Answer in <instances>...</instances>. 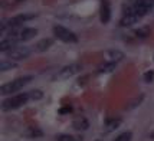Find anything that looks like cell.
Returning a JSON list of instances; mask_svg holds the SVG:
<instances>
[{
	"instance_id": "6da1fadb",
	"label": "cell",
	"mask_w": 154,
	"mask_h": 141,
	"mask_svg": "<svg viewBox=\"0 0 154 141\" xmlns=\"http://www.w3.org/2000/svg\"><path fill=\"white\" fill-rule=\"evenodd\" d=\"M30 100L29 97V92H23V94H17L14 97H10L2 102V109L3 111H10V109H16V108H20L22 105H25L27 101Z\"/></svg>"
},
{
	"instance_id": "7a4b0ae2",
	"label": "cell",
	"mask_w": 154,
	"mask_h": 141,
	"mask_svg": "<svg viewBox=\"0 0 154 141\" xmlns=\"http://www.w3.org/2000/svg\"><path fill=\"white\" fill-rule=\"evenodd\" d=\"M32 79H33V78L29 75V76L17 78V79L12 81V82H9V84H5V85H2V88H0V94L7 95V94H12V92H17V91H20L26 84H29Z\"/></svg>"
},
{
	"instance_id": "3957f363",
	"label": "cell",
	"mask_w": 154,
	"mask_h": 141,
	"mask_svg": "<svg viewBox=\"0 0 154 141\" xmlns=\"http://www.w3.org/2000/svg\"><path fill=\"white\" fill-rule=\"evenodd\" d=\"M54 35L58 38L59 40L62 42H66V43H75V42H78V38H76V35L74 32H71L69 29L63 26H54Z\"/></svg>"
},
{
	"instance_id": "277c9868",
	"label": "cell",
	"mask_w": 154,
	"mask_h": 141,
	"mask_svg": "<svg viewBox=\"0 0 154 141\" xmlns=\"http://www.w3.org/2000/svg\"><path fill=\"white\" fill-rule=\"evenodd\" d=\"M33 17H35V14H17V16H14V17H12V19L6 20V22L2 25V32L5 33L7 27H9V29L17 27V26H20L22 23H25V22H27V20L33 19Z\"/></svg>"
},
{
	"instance_id": "5b68a950",
	"label": "cell",
	"mask_w": 154,
	"mask_h": 141,
	"mask_svg": "<svg viewBox=\"0 0 154 141\" xmlns=\"http://www.w3.org/2000/svg\"><path fill=\"white\" fill-rule=\"evenodd\" d=\"M81 69H82V66H81L79 63H71L68 66L62 68L59 72L55 75V79H68V78L74 76L75 74H78Z\"/></svg>"
},
{
	"instance_id": "8992f818",
	"label": "cell",
	"mask_w": 154,
	"mask_h": 141,
	"mask_svg": "<svg viewBox=\"0 0 154 141\" xmlns=\"http://www.w3.org/2000/svg\"><path fill=\"white\" fill-rule=\"evenodd\" d=\"M6 54L9 60H20V59H26L27 56L30 55V49L26 46H14L13 49H10Z\"/></svg>"
},
{
	"instance_id": "52a82bcc",
	"label": "cell",
	"mask_w": 154,
	"mask_h": 141,
	"mask_svg": "<svg viewBox=\"0 0 154 141\" xmlns=\"http://www.w3.org/2000/svg\"><path fill=\"white\" fill-rule=\"evenodd\" d=\"M143 16L141 14H138L137 12H134V10H127L125 13H124V16H122V19H121V26H133L134 23H137L138 20L141 19Z\"/></svg>"
},
{
	"instance_id": "ba28073f",
	"label": "cell",
	"mask_w": 154,
	"mask_h": 141,
	"mask_svg": "<svg viewBox=\"0 0 154 141\" xmlns=\"http://www.w3.org/2000/svg\"><path fill=\"white\" fill-rule=\"evenodd\" d=\"M100 19L102 23H108L109 19H111V7H109V2L108 0H102L101 2Z\"/></svg>"
},
{
	"instance_id": "9c48e42d",
	"label": "cell",
	"mask_w": 154,
	"mask_h": 141,
	"mask_svg": "<svg viewBox=\"0 0 154 141\" xmlns=\"http://www.w3.org/2000/svg\"><path fill=\"white\" fill-rule=\"evenodd\" d=\"M19 42V39L16 38V36H7L5 39L0 42V52H9L10 49H13L16 46V43Z\"/></svg>"
},
{
	"instance_id": "30bf717a",
	"label": "cell",
	"mask_w": 154,
	"mask_h": 141,
	"mask_svg": "<svg viewBox=\"0 0 154 141\" xmlns=\"http://www.w3.org/2000/svg\"><path fill=\"white\" fill-rule=\"evenodd\" d=\"M105 58L108 59V62H120V60H122V58H124V54L121 52V51H118V49H111V51H108V52H105Z\"/></svg>"
},
{
	"instance_id": "8fae6325",
	"label": "cell",
	"mask_w": 154,
	"mask_h": 141,
	"mask_svg": "<svg viewBox=\"0 0 154 141\" xmlns=\"http://www.w3.org/2000/svg\"><path fill=\"white\" fill-rule=\"evenodd\" d=\"M52 45H54V39L45 38V39L39 40V42L35 45V51H36V52H45V51H48Z\"/></svg>"
},
{
	"instance_id": "7c38bea8",
	"label": "cell",
	"mask_w": 154,
	"mask_h": 141,
	"mask_svg": "<svg viewBox=\"0 0 154 141\" xmlns=\"http://www.w3.org/2000/svg\"><path fill=\"white\" fill-rule=\"evenodd\" d=\"M72 127H74L75 130H78V131H85V130H88V127H89V122L87 121V118L78 117V118H75V120L72 121Z\"/></svg>"
},
{
	"instance_id": "4fadbf2b",
	"label": "cell",
	"mask_w": 154,
	"mask_h": 141,
	"mask_svg": "<svg viewBox=\"0 0 154 141\" xmlns=\"http://www.w3.org/2000/svg\"><path fill=\"white\" fill-rule=\"evenodd\" d=\"M36 35H38V30H36V29H33V27H26V29H23V30L20 32L19 39L23 40V42H26V40L33 39Z\"/></svg>"
},
{
	"instance_id": "5bb4252c",
	"label": "cell",
	"mask_w": 154,
	"mask_h": 141,
	"mask_svg": "<svg viewBox=\"0 0 154 141\" xmlns=\"http://www.w3.org/2000/svg\"><path fill=\"white\" fill-rule=\"evenodd\" d=\"M121 118H112V120H107L105 125H104V133H111L120 127Z\"/></svg>"
},
{
	"instance_id": "9a60e30c",
	"label": "cell",
	"mask_w": 154,
	"mask_h": 141,
	"mask_svg": "<svg viewBox=\"0 0 154 141\" xmlns=\"http://www.w3.org/2000/svg\"><path fill=\"white\" fill-rule=\"evenodd\" d=\"M114 68H115V62H108V63H104V65L98 66V72L100 74H102V72H111Z\"/></svg>"
},
{
	"instance_id": "2e32d148",
	"label": "cell",
	"mask_w": 154,
	"mask_h": 141,
	"mask_svg": "<svg viewBox=\"0 0 154 141\" xmlns=\"http://www.w3.org/2000/svg\"><path fill=\"white\" fill-rule=\"evenodd\" d=\"M58 141H82V138H78V137H74V135H69V134H62L56 137Z\"/></svg>"
},
{
	"instance_id": "e0dca14e",
	"label": "cell",
	"mask_w": 154,
	"mask_h": 141,
	"mask_svg": "<svg viewBox=\"0 0 154 141\" xmlns=\"http://www.w3.org/2000/svg\"><path fill=\"white\" fill-rule=\"evenodd\" d=\"M26 135H27V137H32V138H35V137H42V135H43V133H42L40 130H38V128L30 127L26 131Z\"/></svg>"
},
{
	"instance_id": "ac0fdd59",
	"label": "cell",
	"mask_w": 154,
	"mask_h": 141,
	"mask_svg": "<svg viewBox=\"0 0 154 141\" xmlns=\"http://www.w3.org/2000/svg\"><path fill=\"white\" fill-rule=\"evenodd\" d=\"M16 66V63L14 62H12V60H9V62H6V60H3L2 63H0V71H9V69H12V68Z\"/></svg>"
},
{
	"instance_id": "d6986e66",
	"label": "cell",
	"mask_w": 154,
	"mask_h": 141,
	"mask_svg": "<svg viewBox=\"0 0 154 141\" xmlns=\"http://www.w3.org/2000/svg\"><path fill=\"white\" fill-rule=\"evenodd\" d=\"M131 138H133V134H131L130 131H125V133H122V134L118 135L114 141H131Z\"/></svg>"
},
{
	"instance_id": "ffe728a7",
	"label": "cell",
	"mask_w": 154,
	"mask_h": 141,
	"mask_svg": "<svg viewBox=\"0 0 154 141\" xmlns=\"http://www.w3.org/2000/svg\"><path fill=\"white\" fill-rule=\"evenodd\" d=\"M29 97H30V100H40L43 94H42V91L40 89H33V91H29Z\"/></svg>"
},
{
	"instance_id": "44dd1931",
	"label": "cell",
	"mask_w": 154,
	"mask_h": 141,
	"mask_svg": "<svg viewBox=\"0 0 154 141\" xmlns=\"http://www.w3.org/2000/svg\"><path fill=\"white\" fill-rule=\"evenodd\" d=\"M144 100V95H140L138 98H135V100H133L131 102H130V105H128V109H131V108H134V107H137V105H140L141 104V101Z\"/></svg>"
},
{
	"instance_id": "7402d4cb",
	"label": "cell",
	"mask_w": 154,
	"mask_h": 141,
	"mask_svg": "<svg viewBox=\"0 0 154 141\" xmlns=\"http://www.w3.org/2000/svg\"><path fill=\"white\" fill-rule=\"evenodd\" d=\"M153 78H154V72H153V71H148V72H146V74H144V81H146V82H151V81H153Z\"/></svg>"
},
{
	"instance_id": "603a6c76",
	"label": "cell",
	"mask_w": 154,
	"mask_h": 141,
	"mask_svg": "<svg viewBox=\"0 0 154 141\" xmlns=\"http://www.w3.org/2000/svg\"><path fill=\"white\" fill-rule=\"evenodd\" d=\"M71 111H72V108L71 107H65L59 111V114H68V112H71Z\"/></svg>"
}]
</instances>
